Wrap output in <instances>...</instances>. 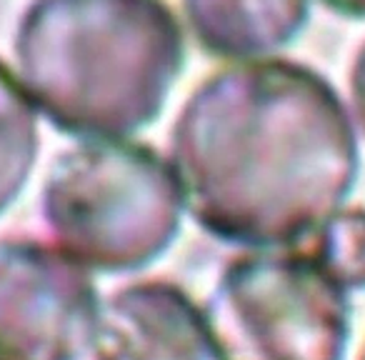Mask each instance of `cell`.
Listing matches in <instances>:
<instances>
[{
	"label": "cell",
	"instance_id": "6da1fadb",
	"mask_svg": "<svg viewBox=\"0 0 365 360\" xmlns=\"http://www.w3.org/2000/svg\"><path fill=\"white\" fill-rule=\"evenodd\" d=\"M358 140L310 68L243 63L205 78L170 133V168L198 225L228 243L288 248L343 210Z\"/></svg>",
	"mask_w": 365,
	"mask_h": 360
},
{
	"label": "cell",
	"instance_id": "7a4b0ae2",
	"mask_svg": "<svg viewBox=\"0 0 365 360\" xmlns=\"http://www.w3.org/2000/svg\"><path fill=\"white\" fill-rule=\"evenodd\" d=\"M16 61L26 96L61 133L128 138L160 115L185 41L163 0H33Z\"/></svg>",
	"mask_w": 365,
	"mask_h": 360
},
{
	"label": "cell",
	"instance_id": "3957f363",
	"mask_svg": "<svg viewBox=\"0 0 365 360\" xmlns=\"http://www.w3.org/2000/svg\"><path fill=\"white\" fill-rule=\"evenodd\" d=\"M182 195L170 163L125 138L81 140L53 160L43 218L56 245L98 273L158 260L180 233Z\"/></svg>",
	"mask_w": 365,
	"mask_h": 360
},
{
	"label": "cell",
	"instance_id": "277c9868",
	"mask_svg": "<svg viewBox=\"0 0 365 360\" xmlns=\"http://www.w3.org/2000/svg\"><path fill=\"white\" fill-rule=\"evenodd\" d=\"M215 360H345V288L313 253L258 248L230 260L203 305Z\"/></svg>",
	"mask_w": 365,
	"mask_h": 360
},
{
	"label": "cell",
	"instance_id": "5b68a950",
	"mask_svg": "<svg viewBox=\"0 0 365 360\" xmlns=\"http://www.w3.org/2000/svg\"><path fill=\"white\" fill-rule=\"evenodd\" d=\"M98 303L88 270L56 243L0 238V360H81Z\"/></svg>",
	"mask_w": 365,
	"mask_h": 360
},
{
	"label": "cell",
	"instance_id": "8992f818",
	"mask_svg": "<svg viewBox=\"0 0 365 360\" xmlns=\"http://www.w3.org/2000/svg\"><path fill=\"white\" fill-rule=\"evenodd\" d=\"M93 360H210L203 308L178 285L143 280L98 303Z\"/></svg>",
	"mask_w": 365,
	"mask_h": 360
},
{
	"label": "cell",
	"instance_id": "52a82bcc",
	"mask_svg": "<svg viewBox=\"0 0 365 360\" xmlns=\"http://www.w3.org/2000/svg\"><path fill=\"white\" fill-rule=\"evenodd\" d=\"M182 8L200 46L235 61L280 51L308 21V0H182Z\"/></svg>",
	"mask_w": 365,
	"mask_h": 360
},
{
	"label": "cell",
	"instance_id": "ba28073f",
	"mask_svg": "<svg viewBox=\"0 0 365 360\" xmlns=\"http://www.w3.org/2000/svg\"><path fill=\"white\" fill-rule=\"evenodd\" d=\"M38 150V110L16 73L0 61V215L28 188Z\"/></svg>",
	"mask_w": 365,
	"mask_h": 360
},
{
	"label": "cell",
	"instance_id": "9c48e42d",
	"mask_svg": "<svg viewBox=\"0 0 365 360\" xmlns=\"http://www.w3.org/2000/svg\"><path fill=\"white\" fill-rule=\"evenodd\" d=\"M313 255L345 290L365 288V213L340 210L318 230Z\"/></svg>",
	"mask_w": 365,
	"mask_h": 360
},
{
	"label": "cell",
	"instance_id": "30bf717a",
	"mask_svg": "<svg viewBox=\"0 0 365 360\" xmlns=\"http://www.w3.org/2000/svg\"><path fill=\"white\" fill-rule=\"evenodd\" d=\"M353 101L355 108H358V115L365 125V46L363 51L358 53L353 66Z\"/></svg>",
	"mask_w": 365,
	"mask_h": 360
},
{
	"label": "cell",
	"instance_id": "8fae6325",
	"mask_svg": "<svg viewBox=\"0 0 365 360\" xmlns=\"http://www.w3.org/2000/svg\"><path fill=\"white\" fill-rule=\"evenodd\" d=\"M325 6L350 18H365V0H323Z\"/></svg>",
	"mask_w": 365,
	"mask_h": 360
},
{
	"label": "cell",
	"instance_id": "7c38bea8",
	"mask_svg": "<svg viewBox=\"0 0 365 360\" xmlns=\"http://www.w3.org/2000/svg\"><path fill=\"white\" fill-rule=\"evenodd\" d=\"M360 360H365V350H363V358H360Z\"/></svg>",
	"mask_w": 365,
	"mask_h": 360
}]
</instances>
